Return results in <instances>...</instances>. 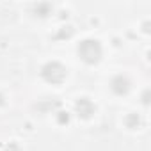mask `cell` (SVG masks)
<instances>
[{"instance_id": "obj_4", "label": "cell", "mask_w": 151, "mask_h": 151, "mask_svg": "<svg viewBox=\"0 0 151 151\" xmlns=\"http://www.w3.org/2000/svg\"><path fill=\"white\" fill-rule=\"evenodd\" d=\"M112 89L117 93V94H124L128 91V80L123 78V77H117L114 82H112Z\"/></svg>"}, {"instance_id": "obj_2", "label": "cell", "mask_w": 151, "mask_h": 151, "mask_svg": "<svg viewBox=\"0 0 151 151\" xmlns=\"http://www.w3.org/2000/svg\"><path fill=\"white\" fill-rule=\"evenodd\" d=\"M43 77H45V80H48L52 84H60L66 77V71L59 62H50L43 68Z\"/></svg>"}, {"instance_id": "obj_1", "label": "cell", "mask_w": 151, "mask_h": 151, "mask_svg": "<svg viewBox=\"0 0 151 151\" xmlns=\"http://www.w3.org/2000/svg\"><path fill=\"white\" fill-rule=\"evenodd\" d=\"M78 53H80V57H82L86 62L94 64V62H98L100 57H101V46L98 45V41L87 39V41L80 43V46H78Z\"/></svg>"}, {"instance_id": "obj_3", "label": "cell", "mask_w": 151, "mask_h": 151, "mask_svg": "<svg viewBox=\"0 0 151 151\" xmlns=\"http://www.w3.org/2000/svg\"><path fill=\"white\" fill-rule=\"evenodd\" d=\"M77 112H78V116H82V117H89V116L94 112V105H93L87 98H82V100L77 103Z\"/></svg>"}]
</instances>
